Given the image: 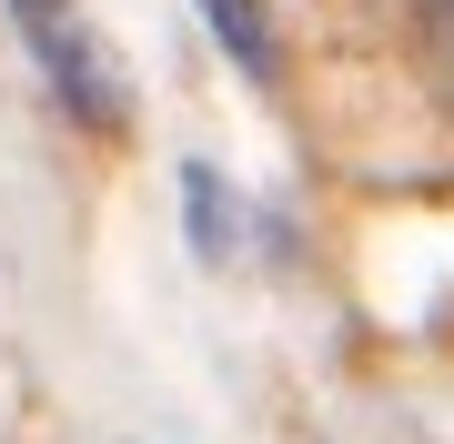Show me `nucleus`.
<instances>
[{
	"label": "nucleus",
	"mask_w": 454,
	"mask_h": 444,
	"mask_svg": "<svg viewBox=\"0 0 454 444\" xmlns=\"http://www.w3.org/2000/svg\"><path fill=\"white\" fill-rule=\"evenodd\" d=\"M182 213H192V253L202 263H232L243 253V222H232V182L212 162H182Z\"/></svg>",
	"instance_id": "f03ea898"
},
{
	"label": "nucleus",
	"mask_w": 454,
	"mask_h": 444,
	"mask_svg": "<svg viewBox=\"0 0 454 444\" xmlns=\"http://www.w3.org/2000/svg\"><path fill=\"white\" fill-rule=\"evenodd\" d=\"M11 20H20V41H31L41 82L61 91V112L91 121V132H121L131 121V71L112 61V41L91 31L82 0H11Z\"/></svg>",
	"instance_id": "f257e3e1"
},
{
	"label": "nucleus",
	"mask_w": 454,
	"mask_h": 444,
	"mask_svg": "<svg viewBox=\"0 0 454 444\" xmlns=\"http://www.w3.org/2000/svg\"><path fill=\"white\" fill-rule=\"evenodd\" d=\"M202 11H212V41H223L262 91H273V82H283V51H273V20H262V0H202Z\"/></svg>",
	"instance_id": "7ed1b4c3"
}]
</instances>
